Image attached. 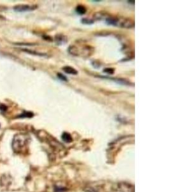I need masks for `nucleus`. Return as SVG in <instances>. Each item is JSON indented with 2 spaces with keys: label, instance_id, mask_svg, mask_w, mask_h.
<instances>
[{
  "label": "nucleus",
  "instance_id": "nucleus-1",
  "mask_svg": "<svg viewBox=\"0 0 170 192\" xmlns=\"http://www.w3.org/2000/svg\"><path fill=\"white\" fill-rule=\"evenodd\" d=\"M105 22L107 24L124 28H131L135 27V22L129 18L108 15L105 17Z\"/></svg>",
  "mask_w": 170,
  "mask_h": 192
},
{
  "label": "nucleus",
  "instance_id": "nucleus-8",
  "mask_svg": "<svg viewBox=\"0 0 170 192\" xmlns=\"http://www.w3.org/2000/svg\"><path fill=\"white\" fill-rule=\"evenodd\" d=\"M76 10V12L78 14H79V15H84V14H85L86 13L87 9H86V8L85 7V6L84 5H78L77 6L76 10Z\"/></svg>",
  "mask_w": 170,
  "mask_h": 192
},
{
  "label": "nucleus",
  "instance_id": "nucleus-11",
  "mask_svg": "<svg viewBox=\"0 0 170 192\" xmlns=\"http://www.w3.org/2000/svg\"><path fill=\"white\" fill-rule=\"evenodd\" d=\"M82 22H83L84 24H93V21L92 20H89V19L87 18H84L82 19Z\"/></svg>",
  "mask_w": 170,
  "mask_h": 192
},
{
  "label": "nucleus",
  "instance_id": "nucleus-4",
  "mask_svg": "<svg viewBox=\"0 0 170 192\" xmlns=\"http://www.w3.org/2000/svg\"><path fill=\"white\" fill-rule=\"evenodd\" d=\"M37 8V5H18L14 6V10L17 12H26L35 10Z\"/></svg>",
  "mask_w": 170,
  "mask_h": 192
},
{
  "label": "nucleus",
  "instance_id": "nucleus-7",
  "mask_svg": "<svg viewBox=\"0 0 170 192\" xmlns=\"http://www.w3.org/2000/svg\"><path fill=\"white\" fill-rule=\"evenodd\" d=\"M62 140L66 143H70L72 142V137H71V135L70 133L64 132L63 135H62Z\"/></svg>",
  "mask_w": 170,
  "mask_h": 192
},
{
  "label": "nucleus",
  "instance_id": "nucleus-10",
  "mask_svg": "<svg viewBox=\"0 0 170 192\" xmlns=\"http://www.w3.org/2000/svg\"><path fill=\"white\" fill-rule=\"evenodd\" d=\"M57 76L62 81H68L66 77L65 76H64L63 74H62L61 73H57Z\"/></svg>",
  "mask_w": 170,
  "mask_h": 192
},
{
  "label": "nucleus",
  "instance_id": "nucleus-2",
  "mask_svg": "<svg viewBox=\"0 0 170 192\" xmlns=\"http://www.w3.org/2000/svg\"><path fill=\"white\" fill-rule=\"evenodd\" d=\"M28 136L25 134L15 135L12 141V149L16 153L21 152L25 149L28 142Z\"/></svg>",
  "mask_w": 170,
  "mask_h": 192
},
{
  "label": "nucleus",
  "instance_id": "nucleus-9",
  "mask_svg": "<svg viewBox=\"0 0 170 192\" xmlns=\"http://www.w3.org/2000/svg\"><path fill=\"white\" fill-rule=\"evenodd\" d=\"M103 72L108 74H112L115 72V69H113V68H105L103 70Z\"/></svg>",
  "mask_w": 170,
  "mask_h": 192
},
{
  "label": "nucleus",
  "instance_id": "nucleus-6",
  "mask_svg": "<svg viewBox=\"0 0 170 192\" xmlns=\"http://www.w3.org/2000/svg\"><path fill=\"white\" fill-rule=\"evenodd\" d=\"M63 70L65 73L71 75H77L78 74V71L71 66H64L63 68Z\"/></svg>",
  "mask_w": 170,
  "mask_h": 192
},
{
  "label": "nucleus",
  "instance_id": "nucleus-12",
  "mask_svg": "<svg viewBox=\"0 0 170 192\" xmlns=\"http://www.w3.org/2000/svg\"><path fill=\"white\" fill-rule=\"evenodd\" d=\"M128 2H129V3H131V4H135V1H128Z\"/></svg>",
  "mask_w": 170,
  "mask_h": 192
},
{
  "label": "nucleus",
  "instance_id": "nucleus-3",
  "mask_svg": "<svg viewBox=\"0 0 170 192\" xmlns=\"http://www.w3.org/2000/svg\"><path fill=\"white\" fill-rule=\"evenodd\" d=\"M133 186L126 183H120L114 188L113 192H134Z\"/></svg>",
  "mask_w": 170,
  "mask_h": 192
},
{
  "label": "nucleus",
  "instance_id": "nucleus-5",
  "mask_svg": "<svg viewBox=\"0 0 170 192\" xmlns=\"http://www.w3.org/2000/svg\"><path fill=\"white\" fill-rule=\"evenodd\" d=\"M55 40L57 44L59 45L64 44L67 42V38L66 36H64L63 35L59 34V35H56V36L55 37Z\"/></svg>",
  "mask_w": 170,
  "mask_h": 192
}]
</instances>
